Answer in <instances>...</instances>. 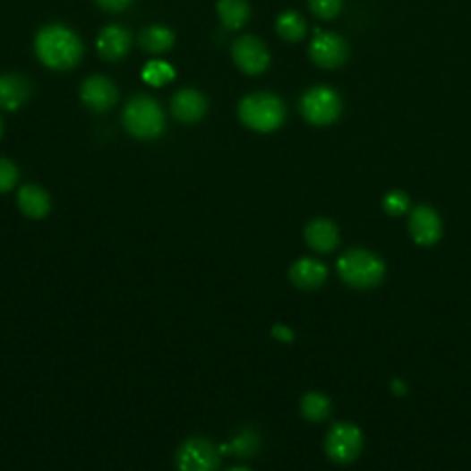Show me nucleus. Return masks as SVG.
<instances>
[{"mask_svg":"<svg viewBox=\"0 0 471 471\" xmlns=\"http://www.w3.org/2000/svg\"><path fill=\"white\" fill-rule=\"evenodd\" d=\"M36 54L52 71H71L83 57V43L69 26L48 24L38 31Z\"/></svg>","mask_w":471,"mask_h":471,"instance_id":"f257e3e1","label":"nucleus"},{"mask_svg":"<svg viewBox=\"0 0 471 471\" xmlns=\"http://www.w3.org/2000/svg\"><path fill=\"white\" fill-rule=\"evenodd\" d=\"M124 125L134 139L153 141L166 129V115L157 99L146 94L131 98L124 109Z\"/></svg>","mask_w":471,"mask_h":471,"instance_id":"f03ea898","label":"nucleus"},{"mask_svg":"<svg viewBox=\"0 0 471 471\" xmlns=\"http://www.w3.org/2000/svg\"><path fill=\"white\" fill-rule=\"evenodd\" d=\"M338 271L345 284L355 289H373L385 277L383 260L364 249H352L338 261Z\"/></svg>","mask_w":471,"mask_h":471,"instance_id":"7ed1b4c3","label":"nucleus"},{"mask_svg":"<svg viewBox=\"0 0 471 471\" xmlns=\"http://www.w3.org/2000/svg\"><path fill=\"white\" fill-rule=\"evenodd\" d=\"M240 120L253 131L271 133L286 120V106L271 92H254L245 96L238 107Z\"/></svg>","mask_w":471,"mask_h":471,"instance_id":"20e7f679","label":"nucleus"},{"mask_svg":"<svg viewBox=\"0 0 471 471\" xmlns=\"http://www.w3.org/2000/svg\"><path fill=\"white\" fill-rule=\"evenodd\" d=\"M343 109L341 96L330 87L319 85L304 92L300 99V113L313 125H330L339 118Z\"/></svg>","mask_w":471,"mask_h":471,"instance_id":"39448f33","label":"nucleus"},{"mask_svg":"<svg viewBox=\"0 0 471 471\" xmlns=\"http://www.w3.org/2000/svg\"><path fill=\"white\" fill-rule=\"evenodd\" d=\"M324 450L335 464H350L361 455L363 432L350 422L335 424L326 434Z\"/></svg>","mask_w":471,"mask_h":471,"instance_id":"423d86ee","label":"nucleus"},{"mask_svg":"<svg viewBox=\"0 0 471 471\" xmlns=\"http://www.w3.org/2000/svg\"><path fill=\"white\" fill-rule=\"evenodd\" d=\"M219 462V450L201 436L184 441L176 453L177 471H218Z\"/></svg>","mask_w":471,"mask_h":471,"instance_id":"0eeeda50","label":"nucleus"},{"mask_svg":"<svg viewBox=\"0 0 471 471\" xmlns=\"http://www.w3.org/2000/svg\"><path fill=\"white\" fill-rule=\"evenodd\" d=\"M232 59L238 64V69L249 76H258L269 69L271 56L267 47L254 36L238 38L232 45Z\"/></svg>","mask_w":471,"mask_h":471,"instance_id":"6e6552de","label":"nucleus"},{"mask_svg":"<svg viewBox=\"0 0 471 471\" xmlns=\"http://www.w3.org/2000/svg\"><path fill=\"white\" fill-rule=\"evenodd\" d=\"M310 57L321 69H338L348 57V45L338 33L315 31L310 45Z\"/></svg>","mask_w":471,"mask_h":471,"instance_id":"1a4fd4ad","label":"nucleus"},{"mask_svg":"<svg viewBox=\"0 0 471 471\" xmlns=\"http://www.w3.org/2000/svg\"><path fill=\"white\" fill-rule=\"evenodd\" d=\"M80 94L83 104L94 113H106L113 109L118 102V89L115 81L102 74H94L87 78L81 85Z\"/></svg>","mask_w":471,"mask_h":471,"instance_id":"9d476101","label":"nucleus"},{"mask_svg":"<svg viewBox=\"0 0 471 471\" xmlns=\"http://www.w3.org/2000/svg\"><path fill=\"white\" fill-rule=\"evenodd\" d=\"M409 230L413 240L422 247H431L442 238V219L427 205L415 207L409 216Z\"/></svg>","mask_w":471,"mask_h":471,"instance_id":"9b49d317","label":"nucleus"},{"mask_svg":"<svg viewBox=\"0 0 471 471\" xmlns=\"http://www.w3.org/2000/svg\"><path fill=\"white\" fill-rule=\"evenodd\" d=\"M131 43H133V38L125 26L111 24L99 31V36L96 39V48L102 59L120 61L131 50Z\"/></svg>","mask_w":471,"mask_h":471,"instance_id":"f8f14e48","label":"nucleus"},{"mask_svg":"<svg viewBox=\"0 0 471 471\" xmlns=\"http://www.w3.org/2000/svg\"><path fill=\"white\" fill-rule=\"evenodd\" d=\"M209 109L207 98L195 89H181L172 98V115L183 124H195Z\"/></svg>","mask_w":471,"mask_h":471,"instance_id":"ddd939ff","label":"nucleus"},{"mask_svg":"<svg viewBox=\"0 0 471 471\" xmlns=\"http://www.w3.org/2000/svg\"><path fill=\"white\" fill-rule=\"evenodd\" d=\"M33 85L22 74L0 76V109L17 111L31 98Z\"/></svg>","mask_w":471,"mask_h":471,"instance_id":"4468645a","label":"nucleus"},{"mask_svg":"<svg viewBox=\"0 0 471 471\" xmlns=\"http://www.w3.org/2000/svg\"><path fill=\"white\" fill-rule=\"evenodd\" d=\"M328 277V269L315 258H300L289 269V278L295 287L313 291L319 289Z\"/></svg>","mask_w":471,"mask_h":471,"instance_id":"2eb2a0df","label":"nucleus"},{"mask_svg":"<svg viewBox=\"0 0 471 471\" xmlns=\"http://www.w3.org/2000/svg\"><path fill=\"white\" fill-rule=\"evenodd\" d=\"M306 244L317 253H331L339 245V228L333 221L319 218L308 223L304 230Z\"/></svg>","mask_w":471,"mask_h":471,"instance_id":"dca6fc26","label":"nucleus"},{"mask_svg":"<svg viewBox=\"0 0 471 471\" xmlns=\"http://www.w3.org/2000/svg\"><path fill=\"white\" fill-rule=\"evenodd\" d=\"M17 205L21 212L30 219H43L50 212V195L38 184H24L19 190Z\"/></svg>","mask_w":471,"mask_h":471,"instance_id":"f3484780","label":"nucleus"},{"mask_svg":"<svg viewBox=\"0 0 471 471\" xmlns=\"http://www.w3.org/2000/svg\"><path fill=\"white\" fill-rule=\"evenodd\" d=\"M260 448H261V441H260L258 432L245 427L238 434H236L228 444H223L218 450H219V453L236 455L240 458H251L260 451Z\"/></svg>","mask_w":471,"mask_h":471,"instance_id":"a211bd4d","label":"nucleus"},{"mask_svg":"<svg viewBox=\"0 0 471 471\" xmlns=\"http://www.w3.org/2000/svg\"><path fill=\"white\" fill-rule=\"evenodd\" d=\"M218 13L223 28L240 30L247 24L251 17V8L247 0H218Z\"/></svg>","mask_w":471,"mask_h":471,"instance_id":"6ab92c4d","label":"nucleus"},{"mask_svg":"<svg viewBox=\"0 0 471 471\" xmlns=\"http://www.w3.org/2000/svg\"><path fill=\"white\" fill-rule=\"evenodd\" d=\"M141 47L142 50L150 52V54H164L174 47L176 36L170 28L166 26H148L141 31Z\"/></svg>","mask_w":471,"mask_h":471,"instance_id":"aec40b11","label":"nucleus"},{"mask_svg":"<svg viewBox=\"0 0 471 471\" xmlns=\"http://www.w3.org/2000/svg\"><path fill=\"white\" fill-rule=\"evenodd\" d=\"M300 413L308 422H324L331 415V401L321 392H308L300 401Z\"/></svg>","mask_w":471,"mask_h":471,"instance_id":"412c9836","label":"nucleus"},{"mask_svg":"<svg viewBox=\"0 0 471 471\" xmlns=\"http://www.w3.org/2000/svg\"><path fill=\"white\" fill-rule=\"evenodd\" d=\"M277 31L284 41L296 43L306 36V21L296 12H284L277 19Z\"/></svg>","mask_w":471,"mask_h":471,"instance_id":"4be33fe9","label":"nucleus"},{"mask_svg":"<svg viewBox=\"0 0 471 471\" xmlns=\"http://www.w3.org/2000/svg\"><path fill=\"white\" fill-rule=\"evenodd\" d=\"M174 78H176L174 66L170 63L160 61V59L150 61L142 71V80L151 87H162L166 83H170Z\"/></svg>","mask_w":471,"mask_h":471,"instance_id":"5701e85b","label":"nucleus"},{"mask_svg":"<svg viewBox=\"0 0 471 471\" xmlns=\"http://www.w3.org/2000/svg\"><path fill=\"white\" fill-rule=\"evenodd\" d=\"M383 209L389 216H401V214L409 212L411 199L406 192L392 190L383 197Z\"/></svg>","mask_w":471,"mask_h":471,"instance_id":"b1692460","label":"nucleus"},{"mask_svg":"<svg viewBox=\"0 0 471 471\" xmlns=\"http://www.w3.org/2000/svg\"><path fill=\"white\" fill-rule=\"evenodd\" d=\"M19 183V167L10 160L0 157V193L13 190Z\"/></svg>","mask_w":471,"mask_h":471,"instance_id":"393cba45","label":"nucleus"},{"mask_svg":"<svg viewBox=\"0 0 471 471\" xmlns=\"http://www.w3.org/2000/svg\"><path fill=\"white\" fill-rule=\"evenodd\" d=\"M343 8V0H310V10L324 21L338 17Z\"/></svg>","mask_w":471,"mask_h":471,"instance_id":"a878e982","label":"nucleus"},{"mask_svg":"<svg viewBox=\"0 0 471 471\" xmlns=\"http://www.w3.org/2000/svg\"><path fill=\"white\" fill-rule=\"evenodd\" d=\"M131 3L133 0H96V4L99 8L106 10V12H113V13L124 12Z\"/></svg>","mask_w":471,"mask_h":471,"instance_id":"bb28decb","label":"nucleus"},{"mask_svg":"<svg viewBox=\"0 0 471 471\" xmlns=\"http://www.w3.org/2000/svg\"><path fill=\"white\" fill-rule=\"evenodd\" d=\"M271 335H273L275 339H278V341H282V343H291V341L295 339L293 330L287 328V326H284V324H277V326H273Z\"/></svg>","mask_w":471,"mask_h":471,"instance_id":"cd10ccee","label":"nucleus"},{"mask_svg":"<svg viewBox=\"0 0 471 471\" xmlns=\"http://www.w3.org/2000/svg\"><path fill=\"white\" fill-rule=\"evenodd\" d=\"M227 471H251V469L245 467V466H232V467H228Z\"/></svg>","mask_w":471,"mask_h":471,"instance_id":"c85d7f7f","label":"nucleus"},{"mask_svg":"<svg viewBox=\"0 0 471 471\" xmlns=\"http://www.w3.org/2000/svg\"><path fill=\"white\" fill-rule=\"evenodd\" d=\"M392 389H403V385H401V381H394V385H392ZM394 392H396V394H398V392H399V394H403L401 390H394Z\"/></svg>","mask_w":471,"mask_h":471,"instance_id":"c756f323","label":"nucleus"},{"mask_svg":"<svg viewBox=\"0 0 471 471\" xmlns=\"http://www.w3.org/2000/svg\"><path fill=\"white\" fill-rule=\"evenodd\" d=\"M3 131H4V124H3V118H0V137H3Z\"/></svg>","mask_w":471,"mask_h":471,"instance_id":"7c9ffc66","label":"nucleus"}]
</instances>
